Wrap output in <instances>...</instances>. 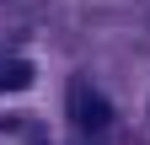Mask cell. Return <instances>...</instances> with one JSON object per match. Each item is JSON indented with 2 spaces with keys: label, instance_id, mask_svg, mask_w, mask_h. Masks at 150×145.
Wrapping results in <instances>:
<instances>
[{
  "label": "cell",
  "instance_id": "obj_1",
  "mask_svg": "<svg viewBox=\"0 0 150 145\" xmlns=\"http://www.w3.org/2000/svg\"><path fill=\"white\" fill-rule=\"evenodd\" d=\"M70 118L81 124V129H107V124H112V107H107V97L97 92V86L75 81L70 86Z\"/></svg>",
  "mask_w": 150,
  "mask_h": 145
},
{
  "label": "cell",
  "instance_id": "obj_2",
  "mask_svg": "<svg viewBox=\"0 0 150 145\" xmlns=\"http://www.w3.org/2000/svg\"><path fill=\"white\" fill-rule=\"evenodd\" d=\"M22 86H32V65L27 59H6L0 65V92H22Z\"/></svg>",
  "mask_w": 150,
  "mask_h": 145
}]
</instances>
